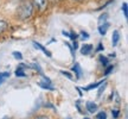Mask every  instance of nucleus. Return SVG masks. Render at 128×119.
Returning a JSON list of instances; mask_svg holds the SVG:
<instances>
[{
  "label": "nucleus",
  "mask_w": 128,
  "mask_h": 119,
  "mask_svg": "<svg viewBox=\"0 0 128 119\" xmlns=\"http://www.w3.org/2000/svg\"><path fill=\"white\" fill-rule=\"evenodd\" d=\"M12 55H13V57L16 60H19V61H22V60H23V54H22L20 51H13V52H12Z\"/></svg>",
  "instance_id": "nucleus-16"
},
{
  "label": "nucleus",
  "mask_w": 128,
  "mask_h": 119,
  "mask_svg": "<svg viewBox=\"0 0 128 119\" xmlns=\"http://www.w3.org/2000/svg\"><path fill=\"white\" fill-rule=\"evenodd\" d=\"M104 82V81H103V80H101V81H98V82H95V83H92V85H90V86H88V87H86L84 88V89H86V91H90V89H94V88H97V87H100L101 85H102V83Z\"/></svg>",
  "instance_id": "nucleus-13"
},
{
  "label": "nucleus",
  "mask_w": 128,
  "mask_h": 119,
  "mask_svg": "<svg viewBox=\"0 0 128 119\" xmlns=\"http://www.w3.org/2000/svg\"><path fill=\"white\" fill-rule=\"evenodd\" d=\"M66 119H70V118H66Z\"/></svg>",
  "instance_id": "nucleus-33"
},
{
  "label": "nucleus",
  "mask_w": 128,
  "mask_h": 119,
  "mask_svg": "<svg viewBox=\"0 0 128 119\" xmlns=\"http://www.w3.org/2000/svg\"><path fill=\"white\" fill-rule=\"evenodd\" d=\"M7 28H8V24L6 23V22H4V20H0V35H1Z\"/></svg>",
  "instance_id": "nucleus-15"
},
{
  "label": "nucleus",
  "mask_w": 128,
  "mask_h": 119,
  "mask_svg": "<svg viewBox=\"0 0 128 119\" xmlns=\"http://www.w3.org/2000/svg\"><path fill=\"white\" fill-rule=\"evenodd\" d=\"M72 70H74V73H75V75H76V79H81L82 78V68H81V66H80V63H76L74 64V67H72Z\"/></svg>",
  "instance_id": "nucleus-6"
},
{
  "label": "nucleus",
  "mask_w": 128,
  "mask_h": 119,
  "mask_svg": "<svg viewBox=\"0 0 128 119\" xmlns=\"http://www.w3.org/2000/svg\"><path fill=\"white\" fill-rule=\"evenodd\" d=\"M127 7H128L127 3H124V4H122V12H124V16L126 19L128 18V9Z\"/></svg>",
  "instance_id": "nucleus-17"
},
{
  "label": "nucleus",
  "mask_w": 128,
  "mask_h": 119,
  "mask_svg": "<svg viewBox=\"0 0 128 119\" xmlns=\"http://www.w3.org/2000/svg\"><path fill=\"white\" fill-rule=\"evenodd\" d=\"M37 85H38L40 88H44V89H48V91H55V87H54V86H50L51 82L44 81V82H38Z\"/></svg>",
  "instance_id": "nucleus-11"
},
{
  "label": "nucleus",
  "mask_w": 128,
  "mask_h": 119,
  "mask_svg": "<svg viewBox=\"0 0 128 119\" xmlns=\"http://www.w3.org/2000/svg\"><path fill=\"white\" fill-rule=\"evenodd\" d=\"M80 36H81V39L82 41H86V39H88L89 38V33L88 32H86V31H81L80 32ZM78 36V37H80Z\"/></svg>",
  "instance_id": "nucleus-21"
},
{
  "label": "nucleus",
  "mask_w": 128,
  "mask_h": 119,
  "mask_svg": "<svg viewBox=\"0 0 128 119\" xmlns=\"http://www.w3.org/2000/svg\"><path fill=\"white\" fill-rule=\"evenodd\" d=\"M74 1H83V0H74Z\"/></svg>",
  "instance_id": "nucleus-29"
},
{
  "label": "nucleus",
  "mask_w": 128,
  "mask_h": 119,
  "mask_svg": "<svg viewBox=\"0 0 128 119\" xmlns=\"http://www.w3.org/2000/svg\"><path fill=\"white\" fill-rule=\"evenodd\" d=\"M36 119H50L49 117H45V115H39V117H37Z\"/></svg>",
  "instance_id": "nucleus-27"
},
{
  "label": "nucleus",
  "mask_w": 128,
  "mask_h": 119,
  "mask_svg": "<svg viewBox=\"0 0 128 119\" xmlns=\"http://www.w3.org/2000/svg\"><path fill=\"white\" fill-rule=\"evenodd\" d=\"M32 3H33V5H34L40 12H43V11H45V10L48 9L49 0H32Z\"/></svg>",
  "instance_id": "nucleus-2"
},
{
  "label": "nucleus",
  "mask_w": 128,
  "mask_h": 119,
  "mask_svg": "<svg viewBox=\"0 0 128 119\" xmlns=\"http://www.w3.org/2000/svg\"><path fill=\"white\" fill-rule=\"evenodd\" d=\"M60 73L62 74V75H64V76H65L66 79H69V80H71V81L74 80V76H72V75H71L70 73H69V72H65V70H60Z\"/></svg>",
  "instance_id": "nucleus-18"
},
{
  "label": "nucleus",
  "mask_w": 128,
  "mask_h": 119,
  "mask_svg": "<svg viewBox=\"0 0 128 119\" xmlns=\"http://www.w3.org/2000/svg\"><path fill=\"white\" fill-rule=\"evenodd\" d=\"M32 12H33V5L30 3V1H24L23 4L18 7V11H17V14L20 19H28L32 16Z\"/></svg>",
  "instance_id": "nucleus-1"
},
{
  "label": "nucleus",
  "mask_w": 128,
  "mask_h": 119,
  "mask_svg": "<svg viewBox=\"0 0 128 119\" xmlns=\"http://www.w3.org/2000/svg\"><path fill=\"white\" fill-rule=\"evenodd\" d=\"M108 28H109V24L108 23L98 25V33H100L101 36H104L106 33H107V31H108Z\"/></svg>",
  "instance_id": "nucleus-9"
},
{
  "label": "nucleus",
  "mask_w": 128,
  "mask_h": 119,
  "mask_svg": "<svg viewBox=\"0 0 128 119\" xmlns=\"http://www.w3.org/2000/svg\"><path fill=\"white\" fill-rule=\"evenodd\" d=\"M96 118L97 119H107V113H106L104 111H101V112H98V113L96 114Z\"/></svg>",
  "instance_id": "nucleus-19"
},
{
  "label": "nucleus",
  "mask_w": 128,
  "mask_h": 119,
  "mask_svg": "<svg viewBox=\"0 0 128 119\" xmlns=\"http://www.w3.org/2000/svg\"><path fill=\"white\" fill-rule=\"evenodd\" d=\"M92 49H94V46L92 44H83L81 48V54L82 55H90Z\"/></svg>",
  "instance_id": "nucleus-5"
},
{
  "label": "nucleus",
  "mask_w": 128,
  "mask_h": 119,
  "mask_svg": "<svg viewBox=\"0 0 128 119\" xmlns=\"http://www.w3.org/2000/svg\"><path fill=\"white\" fill-rule=\"evenodd\" d=\"M98 60H100V63L103 66V67H107L109 64V58L107 56H103V55H100L98 56Z\"/></svg>",
  "instance_id": "nucleus-12"
},
{
  "label": "nucleus",
  "mask_w": 128,
  "mask_h": 119,
  "mask_svg": "<svg viewBox=\"0 0 128 119\" xmlns=\"http://www.w3.org/2000/svg\"><path fill=\"white\" fill-rule=\"evenodd\" d=\"M104 88H106V81L103 82V86H102V87H100V91H98V95H101V93H102V91H104Z\"/></svg>",
  "instance_id": "nucleus-26"
},
{
  "label": "nucleus",
  "mask_w": 128,
  "mask_h": 119,
  "mask_svg": "<svg viewBox=\"0 0 128 119\" xmlns=\"http://www.w3.org/2000/svg\"><path fill=\"white\" fill-rule=\"evenodd\" d=\"M119 41H120V32L118 30H114L113 31V37H112V44H113V46L118 45Z\"/></svg>",
  "instance_id": "nucleus-8"
},
{
  "label": "nucleus",
  "mask_w": 128,
  "mask_h": 119,
  "mask_svg": "<svg viewBox=\"0 0 128 119\" xmlns=\"http://www.w3.org/2000/svg\"><path fill=\"white\" fill-rule=\"evenodd\" d=\"M54 1H60V0H54Z\"/></svg>",
  "instance_id": "nucleus-30"
},
{
  "label": "nucleus",
  "mask_w": 128,
  "mask_h": 119,
  "mask_svg": "<svg viewBox=\"0 0 128 119\" xmlns=\"http://www.w3.org/2000/svg\"><path fill=\"white\" fill-rule=\"evenodd\" d=\"M32 44H33V46H34L36 49H38V50L43 51V52H44V54H45V55L48 56V57H52V54H51L50 51L48 50V49H46V48H45L44 45H42L40 43H38V42L33 41V42H32Z\"/></svg>",
  "instance_id": "nucleus-4"
},
{
  "label": "nucleus",
  "mask_w": 128,
  "mask_h": 119,
  "mask_svg": "<svg viewBox=\"0 0 128 119\" xmlns=\"http://www.w3.org/2000/svg\"><path fill=\"white\" fill-rule=\"evenodd\" d=\"M76 91L78 92V94H80V96H82V95H83V94H82V91H81V89H80L78 87H76Z\"/></svg>",
  "instance_id": "nucleus-28"
},
{
  "label": "nucleus",
  "mask_w": 128,
  "mask_h": 119,
  "mask_svg": "<svg viewBox=\"0 0 128 119\" xmlns=\"http://www.w3.org/2000/svg\"><path fill=\"white\" fill-rule=\"evenodd\" d=\"M26 67H28V68H30V67H28V66H26V64H23V63H20L18 66V68L16 69V76H17V78H25V76H26V74H25V70H24V69L26 68Z\"/></svg>",
  "instance_id": "nucleus-3"
},
{
  "label": "nucleus",
  "mask_w": 128,
  "mask_h": 119,
  "mask_svg": "<svg viewBox=\"0 0 128 119\" xmlns=\"http://www.w3.org/2000/svg\"><path fill=\"white\" fill-rule=\"evenodd\" d=\"M107 19H108V13H103V14H101V16H100V18H98V25L107 23Z\"/></svg>",
  "instance_id": "nucleus-14"
},
{
  "label": "nucleus",
  "mask_w": 128,
  "mask_h": 119,
  "mask_svg": "<svg viewBox=\"0 0 128 119\" xmlns=\"http://www.w3.org/2000/svg\"><path fill=\"white\" fill-rule=\"evenodd\" d=\"M103 49H104V48H103V45H102V43H98V45H97V49H96V51H102L103 50Z\"/></svg>",
  "instance_id": "nucleus-25"
},
{
  "label": "nucleus",
  "mask_w": 128,
  "mask_h": 119,
  "mask_svg": "<svg viewBox=\"0 0 128 119\" xmlns=\"http://www.w3.org/2000/svg\"><path fill=\"white\" fill-rule=\"evenodd\" d=\"M2 119H7V117H5V118H2Z\"/></svg>",
  "instance_id": "nucleus-31"
},
{
  "label": "nucleus",
  "mask_w": 128,
  "mask_h": 119,
  "mask_svg": "<svg viewBox=\"0 0 128 119\" xmlns=\"http://www.w3.org/2000/svg\"><path fill=\"white\" fill-rule=\"evenodd\" d=\"M62 33H63V36L69 37L71 41H76V39L78 38V35L76 33V32H74V31H70V32H68V31H62Z\"/></svg>",
  "instance_id": "nucleus-10"
},
{
  "label": "nucleus",
  "mask_w": 128,
  "mask_h": 119,
  "mask_svg": "<svg viewBox=\"0 0 128 119\" xmlns=\"http://www.w3.org/2000/svg\"><path fill=\"white\" fill-rule=\"evenodd\" d=\"M119 114H120V111L119 110H113L112 111V115H113V118H118L119 117Z\"/></svg>",
  "instance_id": "nucleus-23"
},
{
  "label": "nucleus",
  "mask_w": 128,
  "mask_h": 119,
  "mask_svg": "<svg viewBox=\"0 0 128 119\" xmlns=\"http://www.w3.org/2000/svg\"><path fill=\"white\" fill-rule=\"evenodd\" d=\"M10 72H2V73H0V79H7L10 78Z\"/></svg>",
  "instance_id": "nucleus-22"
},
{
  "label": "nucleus",
  "mask_w": 128,
  "mask_h": 119,
  "mask_svg": "<svg viewBox=\"0 0 128 119\" xmlns=\"http://www.w3.org/2000/svg\"><path fill=\"white\" fill-rule=\"evenodd\" d=\"M84 119H89V118H84Z\"/></svg>",
  "instance_id": "nucleus-32"
},
{
  "label": "nucleus",
  "mask_w": 128,
  "mask_h": 119,
  "mask_svg": "<svg viewBox=\"0 0 128 119\" xmlns=\"http://www.w3.org/2000/svg\"><path fill=\"white\" fill-rule=\"evenodd\" d=\"M113 69H114V66H113V64H108L104 70V75H109V74L113 72Z\"/></svg>",
  "instance_id": "nucleus-20"
},
{
  "label": "nucleus",
  "mask_w": 128,
  "mask_h": 119,
  "mask_svg": "<svg viewBox=\"0 0 128 119\" xmlns=\"http://www.w3.org/2000/svg\"><path fill=\"white\" fill-rule=\"evenodd\" d=\"M74 43H72V45H71V48H72V50L74 51H76L78 49V42H77V39L76 41H72Z\"/></svg>",
  "instance_id": "nucleus-24"
},
{
  "label": "nucleus",
  "mask_w": 128,
  "mask_h": 119,
  "mask_svg": "<svg viewBox=\"0 0 128 119\" xmlns=\"http://www.w3.org/2000/svg\"><path fill=\"white\" fill-rule=\"evenodd\" d=\"M86 107H87L89 113H95L96 111H97V105H96L95 102H92V101H88L87 104H86Z\"/></svg>",
  "instance_id": "nucleus-7"
}]
</instances>
